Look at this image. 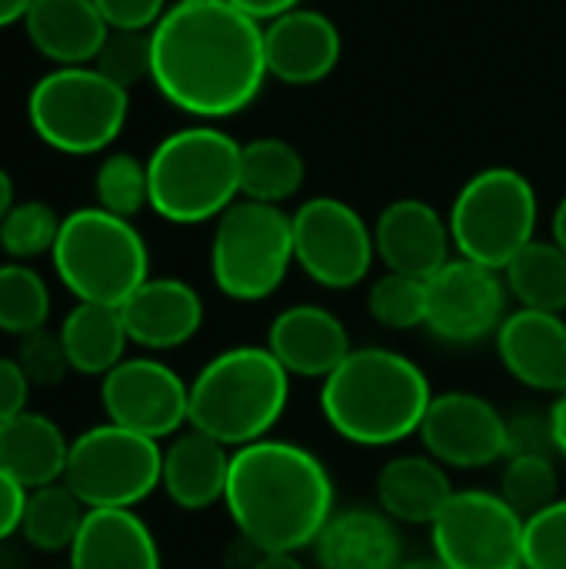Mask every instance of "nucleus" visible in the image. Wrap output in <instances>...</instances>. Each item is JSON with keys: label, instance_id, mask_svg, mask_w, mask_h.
I'll use <instances>...</instances> for the list:
<instances>
[{"label": "nucleus", "instance_id": "obj_1", "mask_svg": "<svg viewBox=\"0 0 566 569\" xmlns=\"http://www.w3.org/2000/svg\"><path fill=\"white\" fill-rule=\"evenodd\" d=\"M157 93L200 123L244 113L270 80L264 23L230 0H173L153 23Z\"/></svg>", "mask_w": 566, "mask_h": 569}, {"label": "nucleus", "instance_id": "obj_2", "mask_svg": "<svg viewBox=\"0 0 566 569\" xmlns=\"http://www.w3.org/2000/svg\"><path fill=\"white\" fill-rule=\"evenodd\" d=\"M224 507L254 550L300 553L337 513V490L317 453L267 437L234 450Z\"/></svg>", "mask_w": 566, "mask_h": 569}, {"label": "nucleus", "instance_id": "obj_3", "mask_svg": "<svg viewBox=\"0 0 566 569\" xmlns=\"http://www.w3.org/2000/svg\"><path fill=\"white\" fill-rule=\"evenodd\" d=\"M434 400L430 377L404 353L360 347L320 383V413L354 447H394L414 437Z\"/></svg>", "mask_w": 566, "mask_h": 569}, {"label": "nucleus", "instance_id": "obj_4", "mask_svg": "<svg viewBox=\"0 0 566 569\" xmlns=\"http://www.w3.org/2000/svg\"><path fill=\"white\" fill-rule=\"evenodd\" d=\"M290 400V373L267 347H230L190 380V427L227 450L270 437Z\"/></svg>", "mask_w": 566, "mask_h": 569}, {"label": "nucleus", "instance_id": "obj_5", "mask_svg": "<svg viewBox=\"0 0 566 569\" xmlns=\"http://www.w3.org/2000/svg\"><path fill=\"white\" fill-rule=\"evenodd\" d=\"M244 143L217 123L167 133L147 157L150 210L177 227L217 220L240 200Z\"/></svg>", "mask_w": 566, "mask_h": 569}, {"label": "nucleus", "instance_id": "obj_6", "mask_svg": "<svg viewBox=\"0 0 566 569\" xmlns=\"http://www.w3.org/2000/svg\"><path fill=\"white\" fill-rule=\"evenodd\" d=\"M50 260L77 303L123 307L150 277V250L133 220L100 207H80L63 217Z\"/></svg>", "mask_w": 566, "mask_h": 569}, {"label": "nucleus", "instance_id": "obj_7", "mask_svg": "<svg viewBox=\"0 0 566 569\" xmlns=\"http://www.w3.org/2000/svg\"><path fill=\"white\" fill-rule=\"evenodd\" d=\"M130 117V90L93 67H53L27 93L33 137L67 157L103 153Z\"/></svg>", "mask_w": 566, "mask_h": 569}, {"label": "nucleus", "instance_id": "obj_8", "mask_svg": "<svg viewBox=\"0 0 566 569\" xmlns=\"http://www.w3.org/2000/svg\"><path fill=\"white\" fill-rule=\"evenodd\" d=\"M537 190L530 177L514 167H487L474 173L457 190L447 213L457 257L500 273L530 240H537Z\"/></svg>", "mask_w": 566, "mask_h": 569}, {"label": "nucleus", "instance_id": "obj_9", "mask_svg": "<svg viewBox=\"0 0 566 569\" xmlns=\"http://www.w3.org/2000/svg\"><path fill=\"white\" fill-rule=\"evenodd\" d=\"M210 277L237 303H257L280 290L294 267V223L284 207L240 197L214 220Z\"/></svg>", "mask_w": 566, "mask_h": 569}, {"label": "nucleus", "instance_id": "obj_10", "mask_svg": "<svg viewBox=\"0 0 566 569\" xmlns=\"http://www.w3.org/2000/svg\"><path fill=\"white\" fill-rule=\"evenodd\" d=\"M160 440L107 420L70 440L63 483L87 510H133L160 490Z\"/></svg>", "mask_w": 566, "mask_h": 569}, {"label": "nucleus", "instance_id": "obj_11", "mask_svg": "<svg viewBox=\"0 0 566 569\" xmlns=\"http://www.w3.org/2000/svg\"><path fill=\"white\" fill-rule=\"evenodd\" d=\"M294 263L324 290H350L374 270V227L340 197H310L294 213Z\"/></svg>", "mask_w": 566, "mask_h": 569}, {"label": "nucleus", "instance_id": "obj_12", "mask_svg": "<svg viewBox=\"0 0 566 569\" xmlns=\"http://www.w3.org/2000/svg\"><path fill=\"white\" fill-rule=\"evenodd\" d=\"M524 527L497 490H457L430 523L434 557L450 569H520Z\"/></svg>", "mask_w": 566, "mask_h": 569}, {"label": "nucleus", "instance_id": "obj_13", "mask_svg": "<svg viewBox=\"0 0 566 569\" xmlns=\"http://www.w3.org/2000/svg\"><path fill=\"white\" fill-rule=\"evenodd\" d=\"M100 403L110 423L150 440L190 427V383L157 357H127L100 380Z\"/></svg>", "mask_w": 566, "mask_h": 569}, {"label": "nucleus", "instance_id": "obj_14", "mask_svg": "<svg viewBox=\"0 0 566 569\" xmlns=\"http://www.w3.org/2000/svg\"><path fill=\"white\" fill-rule=\"evenodd\" d=\"M507 280L500 270L454 257L427 280V323L437 340L474 347L497 337L507 320Z\"/></svg>", "mask_w": 566, "mask_h": 569}, {"label": "nucleus", "instance_id": "obj_15", "mask_svg": "<svg viewBox=\"0 0 566 569\" xmlns=\"http://www.w3.org/2000/svg\"><path fill=\"white\" fill-rule=\"evenodd\" d=\"M417 437L450 470H480L507 460V417L467 390L434 393Z\"/></svg>", "mask_w": 566, "mask_h": 569}, {"label": "nucleus", "instance_id": "obj_16", "mask_svg": "<svg viewBox=\"0 0 566 569\" xmlns=\"http://www.w3.org/2000/svg\"><path fill=\"white\" fill-rule=\"evenodd\" d=\"M374 247L384 270L417 280H430L454 260L447 217L420 197H400L380 210L374 223Z\"/></svg>", "mask_w": 566, "mask_h": 569}, {"label": "nucleus", "instance_id": "obj_17", "mask_svg": "<svg viewBox=\"0 0 566 569\" xmlns=\"http://www.w3.org/2000/svg\"><path fill=\"white\" fill-rule=\"evenodd\" d=\"M340 53H344L340 27L314 7H297L264 23V60L270 80L277 83L287 87L324 83L337 70Z\"/></svg>", "mask_w": 566, "mask_h": 569}, {"label": "nucleus", "instance_id": "obj_18", "mask_svg": "<svg viewBox=\"0 0 566 569\" xmlns=\"http://www.w3.org/2000/svg\"><path fill=\"white\" fill-rule=\"evenodd\" d=\"M494 343L517 383L537 393H566V317L517 307L500 323Z\"/></svg>", "mask_w": 566, "mask_h": 569}, {"label": "nucleus", "instance_id": "obj_19", "mask_svg": "<svg viewBox=\"0 0 566 569\" xmlns=\"http://www.w3.org/2000/svg\"><path fill=\"white\" fill-rule=\"evenodd\" d=\"M267 350L290 377L327 380L350 357L354 347L337 313L317 303H297L270 320Z\"/></svg>", "mask_w": 566, "mask_h": 569}, {"label": "nucleus", "instance_id": "obj_20", "mask_svg": "<svg viewBox=\"0 0 566 569\" xmlns=\"http://www.w3.org/2000/svg\"><path fill=\"white\" fill-rule=\"evenodd\" d=\"M130 343L163 353L190 343L203 327V300L180 277H147L120 307Z\"/></svg>", "mask_w": 566, "mask_h": 569}, {"label": "nucleus", "instance_id": "obj_21", "mask_svg": "<svg viewBox=\"0 0 566 569\" xmlns=\"http://www.w3.org/2000/svg\"><path fill=\"white\" fill-rule=\"evenodd\" d=\"M230 460L234 453L224 443L187 427L177 437H170V443L163 447L160 490L180 510H190V513L210 510L214 503H224Z\"/></svg>", "mask_w": 566, "mask_h": 569}, {"label": "nucleus", "instance_id": "obj_22", "mask_svg": "<svg viewBox=\"0 0 566 569\" xmlns=\"http://www.w3.org/2000/svg\"><path fill=\"white\" fill-rule=\"evenodd\" d=\"M310 550L320 569H400L404 563L397 523L380 507L337 510Z\"/></svg>", "mask_w": 566, "mask_h": 569}, {"label": "nucleus", "instance_id": "obj_23", "mask_svg": "<svg viewBox=\"0 0 566 569\" xmlns=\"http://www.w3.org/2000/svg\"><path fill=\"white\" fill-rule=\"evenodd\" d=\"M23 30L30 47L53 67H90L110 23L93 0H30Z\"/></svg>", "mask_w": 566, "mask_h": 569}, {"label": "nucleus", "instance_id": "obj_24", "mask_svg": "<svg viewBox=\"0 0 566 569\" xmlns=\"http://www.w3.org/2000/svg\"><path fill=\"white\" fill-rule=\"evenodd\" d=\"M70 569H163L153 530L133 510H87Z\"/></svg>", "mask_w": 566, "mask_h": 569}, {"label": "nucleus", "instance_id": "obj_25", "mask_svg": "<svg viewBox=\"0 0 566 569\" xmlns=\"http://www.w3.org/2000/svg\"><path fill=\"white\" fill-rule=\"evenodd\" d=\"M454 493L447 467L430 453L394 457L377 473V507L404 527H430Z\"/></svg>", "mask_w": 566, "mask_h": 569}, {"label": "nucleus", "instance_id": "obj_26", "mask_svg": "<svg viewBox=\"0 0 566 569\" xmlns=\"http://www.w3.org/2000/svg\"><path fill=\"white\" fill-rule=\"evenodd\" d=\"M67 453L70 440L43 413L23 410L0 423V470H7L27 490L60 483Z\"/></svg>", "mask_w": 566, "mask_h": 569}, {"label": "nucleus", "instance_id": "obj_27", "mask_svg": "<svg viewBox=\"0 0 566 569\" xmlns=\"http://www.w3.org/2000/svg\"><path fill=\"white\" fill-rule=\"evenodd\" d=\"M60 340L67 350V363L80 377H107L117 363L127 360V327L120 317V307H103V303H77L63 323H60Z\"/></svg>", "mask_w": 566, "mask_h": 569}, {"label": "nucleus", "instance_id": "obj_28", "mask_svg": "<svg viewBox=\"0 0 566 569\" xmlns=\"http://www.w3.org/2000/svg\"><path fill=\"white\" fill-rule=\"evenodd\" d=\"M307 160L284 137H254L240 153V197L284 207L304 190Z\"/></svg>", "mask_w": 566, "mask_h": 569}, {"label": "nucleus", "instance_id": "obj_29", "mask_svg": "<svg viewBox=\"0 0 566 569\" xmlns=\"http://www.w3.org/2000/svg\"><path fill=\"white\" fill-rule=\"evenodd\" d=\"M510 297L524 310L566 317V250L554 240H530L504 270Z\"/></svg>", "mask_w": 566, "mask_h": 569}, {"label": "nucleus", "instance_id": "obj_30", "mask_svg": "<svg viewBox=\"0 0 566 569\" xmlns=\"http://www.w3.org/2000/svg\"><path fill=\"white\" fill-rule=\"evenodd\" d=\"M83 520H87V507L60 480L27 493L20 537L40 553H70Z\"/></svg>", "mask_w": 566, "mask_h": 569}, {"label": "nucleus", "instance_id": "obj_31", "mask_svg": "<svg viewBox=\"0 0 566 569\" xmlns=\"http://www.w3.org/2000/svg\"><path fill=\"white\" fill-rule=\"evenodd\" d=\"M50 317V287L27 263H0V333L27 337L47 327Z\"/></svg>", "mask_w": 566, "mask_h": 569}, {"label": "nucleus", "instance_id": "obj_32", "mask_svg": "<svg viewBox=\"0 0 566 569\" xmlns=\"http://www.w3.org/2000/svg\"><path fill=\"white\" fill-rule=\"evenodd\" d=\"M93 197L97 207L133 220L140 210L150 207V180H147V160L133 157V153H107L93 173Z\"/></svg>", "mask_w": 566, "mask_h": 569}, {"label": "nucleus", "instance_id": "obj_33", "mask_svg": "<svg viewBox=\"0 0 566 569\" xmlns=\"http://www.w3.org/2000/svg\"><path fill=\"white\" fill-rule=\"evenodd\" d=\"M504 473H500V497L510 503V510H517L524 520L544 513L547 507H554L560 497V473H557V460L554 457H510L504 460Z\"/></svg>", "mask_w": 566, "mask_h": 569}, {"label": "nucleus", "instance_id": "obj_34", "mask_svg": "<svg viewBox=\"0 0 566 569\" xmlns=\"http://www.w3.org/2000/svg\"><path fill=\"white\" fill-rule=\"evenodd\" d=\"M60 223H63V217H57L50 203L17 200L0 223V250L17 263L53 253V243L60 237Z\"/></svg>", "mask_w": 566, "mask_h": 569}, {"label": "nucleus", "instance_id": "obj_35", "mask_svg": "<svg viewBox=\"0 0 566 569\" xmlns=\"http://www.w3.org/2000/svg\"><path fill=\"white\" fill-rule=\"evenodd\" d=\"M367 313L387 330H420L427 323V280L384 270L367 290Z\"/></svg>", "mask_w": 566, "mask_h": 569}, {"label": "nucleus", "instance_id": "obj_36", "mask_svg": "<svg viewBox=\"0 0 566 569\" xmlns=\"http://www.w3.org/2000/svg\"><path fill=\"white\" fill-rule=\"evenodd\" d=\"M90 67L100 70L110 83L133 90L153 73V33L110 27Z\"/></svg>", "mask_w": 566, "mask_h": 569}, {"label": "nucleus", "instance_id": "obj_37", "mask_svg": "<svg viewBox=\"0 0 566 569\" xmlns=\"http://www.w3.org/2000/svg\"><path fill=\"white\" fill-rule=\"evenodd\" d=\"M524 567L566 569V500H557L524 527Z\"/></svg>", "mask_w": 566, "mask_h": 569}, {"label": "nucleus", "instance_id": "obj_38", "mask_svg": "<svg viewBox=\"0 0 566 569\" xmlns=\"http://www.w3.org/2000/svg\"><path fill=\"white\" fill-rule=\"evenodd\" d=\"M13 360L20 363V370L30 380V387H57L70 373L63 340H60L57 330H47V327L20 337Z\"/></svg>", "mask_w": 566, "mask_h": 569}, {"label": "nucleus", "instance_id": "obj_39", "mask_svg": "<svg viewBox=\"0 0 566 569\" xmlns=\"http://www.w3.org/2000/svg\"><path fill=\"white\" fill-rule=\"evenodd\" d=\"M510 457H554L557 460V437H554V413L550 410H520L507 417V460Z\"/></svg>", "mask_w": 566, "mask_h": 569}, {"label": "nucleus", "instance_id": "obj_40", "mask_svg": "<svg viewBox=\"0 0 566 569\" xmlns=\"http://www.w3.org/2000/svg\"><path fill=\"white\" fill-rule=\"evenodd\" d=\"M93 3L110 27H123V30H153V23L170 7V0H93Z\"/></svg>", "mask_w": 566, "mask_h": 569}, {"label": "nucleus", "instance_id": "obj_41", "mask_svg": "<svg viewBox=\"0 0 566 569\" xmlns=\"http://www.w3.org/2000/svg\"><path fill=\"white\" fill-rule=\"evenodd\" d=\"M30 397V380L13 357H0V423L23 413Z\"/></svg>", "mask_w": 566, "mask_h": 569}, {"label": "nucleus", "instance_id": "obj_42", "mask_svg": "<svg viewBox=\"0 0 566 569\" xmlns=\"http://www.w3.org/2000/svg\"><path fill=\"white\" fill-rule=\"evenodd\" d=\"M27 493H30L27 487H20L7 470H0V543L20 533Z\"/></svg>", "mask_w": 566, "mask_h": 569}, {"label": "nucleus", "instance_id": "obj_43", "mask_svg": "<svg viewBox=\"0 0 566 569\" xmlns=\"http://www.w3.org/2000/svg\"><path fill=\"white\" fill-rule=\"evenodd\" d=\"M237 10H244L247 17H254L257 23H270L274 17L304 7V0H230Z\"/></svg>", "mask_w": 566, "mask_h": 569}, {"label": "nucleus", "instance_id": "obj_44", "mask_svg": "<svg viewBox=\"0 0 566 569\" xmlns=\"http://www.w3.org/2000/svg\"><path fill=\"white\" fill-rule=\"evenodd\" d=\"M554 413V437H557V457L566 463V393L557 397V403L550 407Z\"/></svg>", "mask_w": 566, "mask_h": 569}, {"label": "nucleus", "instance_id": "obj_45", "mask_svg": "<svg viewBox=\"0 0 566 569\" xmlns=\"http://www.w3.org/2000/svg\"><path fill=\"white\" fill-rule=\"evenodd\" d=\"M250 569H307V567L297 560V553H260Z\"/></svg>", "mask_w": 566, "mask_h": 569}, {"label": "nucleus", "instance_id": "obj_46", "mask_svg": "<svg viewBox=\"0 0 566 569\" xmlns=\"http://www.w3.org/2000/svg\"><path fill=\"white\" fill-rule=\"evenodd\" d=\"M27 7H30V0H0V30L13 27V23H23Z\"/></svg>", "mask_w": 566, "mask_h": 569}, {"label": "nucleus", "instance_id": "obj_47", "mask_svg": "<svg viewBox=\"0 0 566 569\" xmlns=\"http://www.w3.org/2000/svg\"><path fill=\"white\" fill-rule=\"evenodd\" d=\"M550 240H554L560 250H566V193L564 200L557 203L554 217H550Z\"/></svg>", "mask_w": 566, "mask_h": 569}, {"label": "nucleus", "instance_id": "obj_48", "mask_svg": "<svg viewBox=\"0 0 566 569\" xmlns=\"http://www.w3.org/2000/svg\"><path fill=\"white\" fill-rule=\"evenodd\" d=\"M13 203H17V200H13V180H10V173L0 167V223H3V217L10 213Z\"/></svg>", "mask_w": 566, "mask_h": 569}, {"label": "nucleus", "instance_id": "obj_49", "mask_svg": "<svg viewBox=\"0 0 566 569\" xmlns=\"http://www.w3.org/2000/svg\"><path fill=\"white\" fill-rule=\"evenodd\" d=\"M400 569H450V567H447V563H440V560L430 553V557H414V560H404V563H400Z\"/></svg>", "mask_w": 566, "mask_h": 569}, {"label": "nucleus", "instance_id": "obj_50", "mask_svg": "<svg viewBox=\"0 0 566 569\" xmlns=\"http://www.w3.org/2000/svg\"><path fill=\"white\" fill-rule=\"evenodd\" d=\"M520 569H527V567H520Z\"/></svg>", "mask_w": 566, "mask_h": 569}]
</instances>
